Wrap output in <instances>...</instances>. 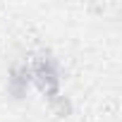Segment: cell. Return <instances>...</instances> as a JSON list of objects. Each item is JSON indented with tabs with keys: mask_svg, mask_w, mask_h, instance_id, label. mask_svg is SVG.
<instances>
[{
	"mask_svg": "<svg viewBox=\"0 0 122 122\" xmlns=\"http://www.w3.org/2000/svg\"><path fill=\"white\" fill-rule=\"evenodd\" d=\"M29 67V77H31V86H36L48 101H60V91H62V72H60L57 60L48 53L36 55Z\"/></svg>",
	"mask_w": 122,
	"mask_h": 122,
	"instance_id": "1",
	"label": "cell"
},
{
	"mask_svg": "<svg viewBox=\"0 0 122 122\" xmlns=\"http://www.w3.org/2000/svg\"><path fill=\"white\" fill-rule=\"evenodd\" d=\"M29 86H31L29 67H26V65H22V67H17V70L10 74V79H7V89H10V93H12V96L22 98V96L29 91Z\"/></svg>",
	"mask_w": 122,
	"mask_h": 122,
	"instance_id": "2",
	"label": "cell"
}]
</instances>
